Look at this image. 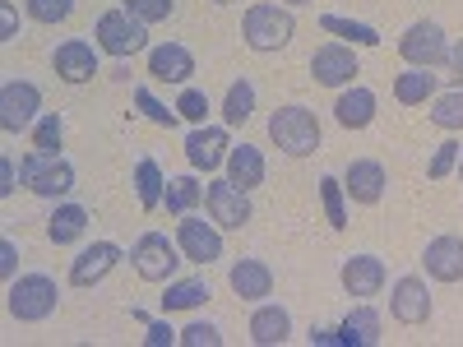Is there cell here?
<instances>
[{"label":"cell","mask_w":463,"mask_h":347,"mask_svg":"<svg viewBox=\"0 0 463 347\" xmlns=\"http://www.w3.org/2000/svg\"><path fill=\"white\" fill-rule=\"evenodd\" d=\"M269 139H274L288 158H311V153L320 148V121H316V111L301 107V102L279 107L274 116H269Z\"/></svg>","instance_id":"1"},{"label":"cell","mask_w":463,"mask_h":347,"mask_svg":"<svg viewBox=\"0 0 463 347\" xmlns=\"http://www.w3.org/2000/svg\"><path fill=\"white\" fill-rule=\"evenodd\" d=\"M5 305H10V315H14L19 324H43L47 315H56L61 287H56V278H47V274H24V278L10 283Z\"/></svg>","instance_id":"2"},{"label":"cell","mask_w":463,"mask_h":347,"mask_svg":"<svg viewBox=\"0 0 463 347\" xmlns=\"http://www.w3.org/2000/svg\"><path fill=\"white\" fill-rule=\"evenodd\" d=\"M292 33H297V19L283 5H250L241 19V37L250 52H283L292 42Z\"/></svg>","instance_id":"3"},{"label":"cell","mask_w":463,"mask_h":347,"mask_svg":"<svg viewBox=\"0 0 463 347\" xmlns=\"http://www.w3.org/2000/svg\"><path fill=\"white\" fill-rule=\"evenodd\" d=\"M19 176L24 185L33 190V195H43V200H61L74 190V167L61 158V153H24V163H19Z\"/></svg>","instance_id":"4"},{"label":"cell","mask_w":463,"mask_h":347,"mask_svg":"<svg viewBox=\"0 0 463 347\" xmlns=\"http://www.w3.org/2000/svg\"><path fill=\"white\" fill-rule=\"evenodd\" d=\"M130 259H135V274L144 283H172V274L181 268V246L167 241V231H144V237L130 246Z\"/></svg>","instance_id":"5"},{"label":"cell","mask_w":463,"mask_h":347,"mask_svg":"<svg viewBox=\"0 0 463 347\" xmlns=\"http://www.w3.org/2000/svg\"><path fill=\"white\" fill-rule=\"evenodd\" d=\"M144 47H148V23L135 19L126 5H121V10H107V14L98 19V52L126 61V56H135V52H144Z\"/></svg>","instance_id":"6"},{"label":"cell","mask_w":463,"mask_h":347,"mask_svg":"<svg viewBox=\"0 0 463 347\" xmlns=\"http://www.w3.org/2000/svg\"><path fill=\"white\" fill-rule=\"evenodd\" d=\"M43 89L28 84V80H10L5 89H0V130L5 135H24L33 130L37 121H43Z\"/></svg>","instance_id":"7"},{"label":"cell","mask_w":463,"mask_h":347,"mask_svg":"<svg viewBox=\"0 0 463 347\" xmlns=\"http://www.w3.org/2000/svg\"><path fill=\"white\" fill-rule=\"evenodd\" d=\"M399 56L417 70H431V65H445L449 61V42H445V28L431 23V19H417L403 37H399Z\"/></svg>","instance_id":"8"},{"label":"cell","mask_w":463,"mask_h":347,"mask_svg":"<svg viewBox=\"0 0 463 347\" xmlns=\"http://www.w3.org/2000/svg\"><path fill=\"white\" fill-rule=\"evenodd\" d=\"M204 209H209V218H213L222 231H241V227L250 222L246 190L232 185V181H209V185H204Z\"/></svg>","instance_id":"9"},{"label":"cell","mask_w":463,"mask_h":347,"mask_svg":"<svg viewBox=\"0 0 463 347\" xmlns=\"http://www.w3.org/2000/svg\"><path fill=\"white\" fill-rule=\"evenodd\" d=\"M176 246H181V255L190 259V264H213V259H222V227L218 222H200V218H181L176 222Z\"/></svg>","instance_id":"10"},{"label":"cell","mask_w":463,"mask_h":347,"mask_svg":"<svg viewBox=\"0 0 463 347\" xmlns=\"http://www.w3.org/2000/svg\"><path fill=\"white\" fill-rule=\"evenodd\" d=\"M390 315H394L399 324H427V320H431V292H427V283H421L417 274H408V278L394 283V292H390Z\"/></svg>","instance_id":"11"},{"label":"cell","mask_w":463,"mask_h":347,"mask_svg":"<svg viewBox=\"0 0 463 347\" xmlns=\"http://www.w3.org/2000/svg\"><path fill=\"white\" fill-rule=\"evenodd\" d=\"M227 153H232V144H227L222 126H195L185 135V163L195 172H213L218 163H227Z\"/></svg>","instance_id":"12"},{"label":"cell","mask_w":463,"mask_h":347,"mask_svg":"<svg viewBox=\"0 0 463 347\" xmlns=\"http://www.w3.org/2000/svg\"><path fill=\"white\" fill-rule=\"evenodd\" d=\"M116 264H121V246L116 241H93L89 250H80V259L70 264V283L74 287H98Z\"/></svg>","instance_id":"13"},{"label":"cell","mask_w":463,"mask_h":347,"mask_svg":"<svg viewBox=\"0 0 463 347\" xmlns=\"http://www.w3.org/2000/svg\"><path fill=\"white\" fill-rule=\"evenodd\" d=\"M311 74H316V84H325V89H343V84H353V74H362V65H357L353 47L329 42V47H320L311 56Z\"/></svg>","instance_id":"14"},{"label":"cell","mask_w":463,"mask_h":347,"mask_svg":"<svg viewBox=\"0 0 463 347\" xmlns=\"http://www.w3.org/2000/svg\"><path fill=\"white\" fill-rule=\"evenodd\" d=\"M52 65H56V74L65 84H89L98 74V52H93V42H84V37H70V42L56 47Z\"/></svg>","instance_id":"15"},{"label":"cell","mask_w":463,"mask_h":347,"mask_svg":"<svg viewBox=\"0 0 463 347\" xmlns=\"http://www.w3.org/2000/svg\"><path fill=\"white\" fill-rule=\"evenodd\" d=\"M421 264L436 283H463V241L458 237H436L421 250Z\"/></svg>","instance_id":"16"},{"label":"cell","mask_w":463,"mask_h":347,"mask_svg":"<svg viewBox=\"0 0 463 347\" xmlns=\"http://www.w3.org/2000/svg\"><path fill=\"white\" fill-rule=\"evenodd\" d=\"M343 190H347V200H353V204H380V195H384V167L375 158L347 163Z\"/></svg>","instance_id":"17"},{"label":"cell","mask_w":463,"mask_h":347,"mask_svg":"<svg viewBox=\"0 0 463 347\" xmlns=\"http://www.w3.org/2000/svg\"><path fill=\"white\" fill-rule=\"evenodd\" d=\"M148 74L158 84H185L190 74H195V56H190L181 42H163L148 52Z\"/></svg>","instance_id":"18"},{"label":"cell","mask_w":463,"mask_h":347,"mask_svg":"<svg viewBox=\"0 0 463 347\" xmlns=\"http://www.w3.org/2000/svg\"><path fill=\"white\" fill-rule=\"evenodd\" d=\"M343 292L347 296H375L384 287V264L375 255H353V259H343Z\"/></svg>","instance_id":"19"},{"label":"cell","mask_w":463,"mask_h":347,"mask_svg":"<svg viewBox=\"0 0 463 347\" xmlns=\"http://www.w3.org/2000/svg\"><path fill=\"white\" fill-rule=\"evenodd\" d=\"M232 292H237L241 301H260L274 292V268L260 264V259H241V264H232V274H227Z\"/></svg>","instance_id":"20"},{"label":"cell","mask_w":463,"mask_h":347,"mask_svg":"<svg viewBox=\"0 0 463 347\" xmlns=\"http://www.w3.org/2000/svg\"><path fill=\"white\" fill-rule=\"evenodd\" d=\"M227 181L241 185L246 195H250L255 185H264V153L255 144H237V148L227 153Z\"/></svg>","instance_id":"21"},{"label":"cell","mask_w":463,"mask_h":347,"mask_svg":"<svg viewBox=\"0 0 463 347\" xmlns=\"http://www.w3.org/2000/svg\"><path fill=\"white\" fill-rule=\"evenodd\" d=\"M250 338L260 347H283L292 338V315L283 311V305H260V311L250 315Z\"/></svg>","instance_id":"22"},{"label":"cell","mask_w":463,"mask_h":347,"mask_svg":"<svg viewBox=\"0 0 463 347\" xmlns=\"http://www.w3.org/2000/svg\"><path fill=\"white\" fill-rule=\"evenodd\" d=\"M334 116L343 130H366L375 121V93L371 89H347L338 102H334Z\"/></svg>","instance_id":"23"},{"label":"cell","mask_w":463,"mask_h":347,"mask_svg":"<svg viewBox=\"0 0 463 347\" xmlns=\"http://www.w3.org/2000/svg\"><path fill=\"white\" fill-rule=\"evenodd\" d=\"M84 231H89V209H84V204H61V209L47 218L52 246H70V241H80Z\"/></svg>","instance_id":"24"},{"label":"cell","mask_w":463,"mask_h":347,"mask_svg":"<svg viewBox=\"0 0 463 347\" xmlns=\"http://www.w3.org/2000/svg\"><path fill=\"white\" fill-rule=\"evenodd\" d=\"M135 195H139V209L153 213L163 200H167V181H163V167L153 158H139L135 163Z\"/></svg>","instance_id":"25"},{"label":"cell","mask_w":463,"mask_h":347,"mask_svg":"<svg viewBox=\"0 0 463 347\" xmlns=\"http://www.w3.org/2000/svg\"><path fill=\"white\" fill-rule=\"evenodd\" d=\"M338 329H343V347H375L380 342V315L371 311V305H357Z\"/></svg>","instance_id":"26"},{"label":"cell","mask_w":463,"mask_h":347,"mask_svg":"<svg viewBox=\"0 0 463 347\" xmlns=\"http://www.w3.org/2000/svg\"><path fill=\"white\" fill-rule=\"evenodd\" d=\"M394 98H399L403 107H421V102H431V98H436V74L412 65L408 74H399V80H394Z\"/></svg>","instance_id":"27"},{"label":"cell","mask_w":463,"mask_h":347,"mask_svg":"<svg viewBox=\"0 0 463 347\" xmlns=\"http://www.w3.org/2000/svg\"><path fill=\"white\" fill-rule=\"evenodd\" d=\"M213 296V287L204 278H181V283H167V296H163V311H195V305H204Z\"/></svg>","instance_id":"28"},{"label":"cell","mask_w":463,"mask_h":347,"mask_svg":"<svg viewBox=\"0 0 463 347\" xmlns=\"http://www.w3.org/2000/svg\"><path fill=\"white\" fill-rule=\"evenodd\" d=\"M250 111H255V84L250 80H237V84L227 89V98H222V121L227 126H246Z\"/></svg>","instance_id":"29"},{"label":"cell","mask_w":463,"mask_h":347,"mask_svg":"<svg viewBox=\"0 0 463 347\" xmlns=\"http://www.w3.org/2000/svg\"><path fill=\"white\" fill-rule=\"evenodd\" d=\"M200 200H204V185H200L195 176H172V181H167V200H163V204H167V213L185 218Z\"/></svg>","instance_id":"30"},{"label":"cell","mask_w":463,"mask_h":347,"mask_svg":"<svg viewBox=\"0 0 463 347\" xmlns=\"http://www.w3.org/2000/svg\"><path fill=\"white\" fill-rule=\"evenodd\" d=\"M320 28H325V33H334V37H347L353 47H380V33H375L371 23H357V19L325 14V19H320Z\"/></svg>","instance_id":"31"},{"label":"cell","mask_w":463,"mask_h":347,"mask_svg":"<svg viewBox=\"0 0 463 347\" xmlns=\"http://www.w3.org/2000/svg\"><path fill=\"white\" fill-rule=\"evenodd\" d=\"M320 200H325V218H329V227L343 231V227H347V190H343L338 176H320Z\"/></svg>","instance_id":"32"},{"label":"cell","mask_w":463,"mask_h":347,"mask_svg":"<svg viewBox=\"0 0 463 347\" xmlns=\"http://www.w3.org/2000/svg\"><path fill=\"white\" fill-rule=\"evenodd\" d=\"M431 126H440V130H463V89H454V93H445V98H436L431 102Z\"/></svg>","instance_id":"33"},{"label":"cell","mask_w":463,"mask_h":347,"mask_svg":"<svg viewBox=\"0 0 463 347\" xmlns=\"http://www.w3.org/2000/svg\"><path fill=\"white\" fill-rule=\"evenodd\" d=\"M135 107L148 116L153 126H163V130H176V121H181V111H176V107H167V102H158L148 89H135Z\"/></svg>","instance_id":"34"},{"label":"cell","mask_w":463,"mask_h":347,"mask_svg":"<svg viewBox=\"0 0 463 347\" xmlns=\"http://www.w3.org/2000/svg\"><path fill=\"white\" fill-rule=\"evenodd\" d=\"M61 139H65V121H61V111H47L43 121L33 126V148H37V153H56V148H61Z\"/></svg>","instance_id":"35"},{"label":"cell","mask_w":463,"mask_h":347,"mask_svg":"<svg viewBox=\"0 0 463 347\" xmlns=\"http://www.w3.org/2000/svg\"><path fill=\"white\" fill-rule=\"evenodd\" d=\"M176 111H181V121H190V126H204V116H209V98H204V89H181Z\"/></svg>","instance_id":"36"},{"label":"cell","mask_w":463,"mask_h":347,"mask_svg":"<svg viewBox=\"0 0 463 347\" xmlns=\"http://www.w3.org/2000/svg\"><path fill=\"white\" fill-rule=\"evenodd\" d=\"M28 14L37 23H65L74 14V0H28Z\"/></svg>","instance_id":"37"},{"label":"cell","mask_w":463,"mask_h":347,"mask_svg":"<svg viewBox=\"0 0 463 347\" xmlns=\"http://www.w3.org/2000/svg\"><path fill=\"white\" fill-rule=\"evenodd\" d=\"M126 10L135 19H144V23H163V19H172L176 0H126Z\"/></svg>","instance_id":"38"},{"label":"cell","mask_w":463,"mask_h":347,"mask_svg":"<svg viewBox=\"0 0 463 347\" xmlns=\"http://www.w3.org/2000/svg\"><path fill=\"white\" fill-rule=\"evenodd\" d=\"M458 153H463V144H454V139H445V144H436V158H431V167H427V176L431 181H445L454 167H458Z\"/></svg>","instance_id":"39"},{"label":"cell","mask_w":463,"mask_h":347,"mask_svg":"<svg viewBox=\"0 0 463 347\" xmlns=\"http://www.w3.org/2000/svg\"><path fill=\"white\" fill-rule=\"evenodd\" d=\"M181 342H185V347H218L222 333H218V324L195 320V324H185V329H181Z\"/></svg>","instance_id":"40"},{"label":"cell","mask_w":463,"mask_h":347,"mask_svg":"<svg viewBox=\"0 0 463 347\" xmlns=\"http://www.w3.org/2000/svg\"><path fill=\"white\" fill-rule=\"evenodd\" d=\"M14 268H19V246L5 237V241H0V278L14 283Z\"/></svg>","instance_id":"41"},{"label":"cell","mask_w":463,"mask_h":347,"mask_svg":"<svg viewBox=\"0 0 463 347\" xmlns=\"http://www.w3.org/2000/svg\"><path fill=\"white\" fill-rule=\"evenodd\" d=\"M14 33H19V10L10 0H0V42H14Z\"/></svg>","instance_id":"42"},{"label":"cell","mask_w":463,"mask_h":347,"mask_svg":"<svg viewBox=\"0 0 463 347\" xmlns=\"http://www.w3.org/2000/svg\"><path fill=\"white\" fill-rule=\"evenodd\" d=\"M172 338H176V329H172L167 320H148V333H144L148 347H163V342H172Z\"/></svg>","instance_id":"43"},{"label":"cell","mask_w":463,"mask_h":347,"mask_svg":"<svg viewBox=\"0 0 463 347\" xmlns=\"http://www.w3.org/2000/svg\"><path fill=\"white\" fill-rule=\"evenodd\" d=\"M449 80H454V89H463V37L449 47Z\"/></svg>","instance_id":"44"},{"label":"cell","mask_w":463,"mask_h":347,"mask_svg":"<svg viewBox=\"0 0 463 347\" xmlns=\"http://www.w3.org/2000/svg\"><path fill=\"white\" fill-rule=\"evenodd\" d=\"M311 347H343V329H311Z\"/></svg>","instance_id":"45"},{"label":"cell","mask_w":463,"mask_h":347,"mask_svg":"<svg viewBox=\"0 0 463 347\" xmlns=\"http://www.w3.org/2000/svg\"><path fill=\"white\" fill-rule=\"evenodd\" d=\"M14 190H19V185H14V163H10V158H0V195L10 200Z\"/></svg>","instance_id":"46"},{"label":"cell","mask_w":463,"mask_h":347,"mask_svg":"<svg viewBox=\"0 0 463 347\" xmlns=\"http://www.w3.org/2000/svg\"><path fill=\"white\" fill-rule=\"evenodd\" d=\"M458 181H463V153H458Z\"/></svg>","instance_id":"47"},{"label":"cell","mask_w":463,"mask_h":347,"mask_svg":"<svg viewBox=\"0 0 463 347\" xmlns=\"http://www.w3.org/2000/svg\"><path fill=\"white\" fill-rule=\"evenodd\" d=\"M288 5H306V0H288Z\"/></svg>","instance_id":"48"},{"label":"cell","mask_w":463,"mask_h":347,"mask_svg":"<svg viewBox=\"0 0 463 347\" xmlns=\"http://www.w3.org/2000/svg\"><path fill=\"white\" fill-rule=\"evenodd\" d=\"M213 5H227V0H213Z\"/></svg>","instance_id":"49"}]
</instances>
